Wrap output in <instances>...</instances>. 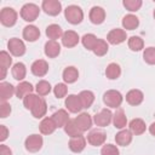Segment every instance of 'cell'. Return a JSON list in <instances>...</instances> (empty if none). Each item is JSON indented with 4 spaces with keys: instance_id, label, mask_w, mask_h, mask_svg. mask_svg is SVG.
Returning a JSON list of instances; mask_svg holds the SVG:
<instances>
[{
    "instance_id": "obj_1",
    "label": "cell",
    "mask_w": 155,
    "mask_h": 155,
    "mask_svg": "<svg viewBox=\"0 0 155 155\" xmlns=\"http://www.w3.org/2000/svg\"><path fill=\"white\" fill-rule=\"evenodd\" d=\"M65 19L71 24H79L84 19V12L82 10L76 5H70L64 10Z\"/></svg>"
},
{
    "instance_id": "obj_2",
    "label": "cell",
    "mask_w": 155,
    "mask_h": 155,
    "mask_svg": "<svg viewBox=\"0 0 155 155\" xmlns=\"http://www.w3.org/2000/svg\"><path fill=\"white\" fill-rule=\"evenodd\" d=\"M122 94L116 90H109L103 94V102L109 108H119L122 103Z\"/></svg>"
},
{
    "instance_id": "obj_3",
    "label": "cell",
    "mask_w": 155,
    "mask_h": 155,
    "mask_svg": "<svg viewBox=\"0 0 155 155\" xmlns=\"http://www.w3.org/2000/svg\"><path fill=\"white\" fill-rule=\"evenodd\" d=\"M40 13L39 6L35 4H25L22 8H21V17L25 21V22H33L38 18Z\"/></svg>"
},
{
    "instance_id": "obj_4",
    "label": "cell",
    "mask_w": 155,
    "mask_h": 155,
    "mask_svg": "<svg viewBox=\"0 0 155 155\" xmlns=\"http://www.w3.org/2000/svg\"><path fill=\"white\" fill-rule=\"evenodd\" d=\"M0 22L5 27H12L17 22V12L12 7H4L0 12Z\"/></svg>"
},
{
    "instance_id": "obj_5",
    "label": "cell",
    "mask_w": 155,
    "mask_h": 155,
    "mask_svg": "<svg viewBox=\"0 0 155 155\" xmlns=\"http://www.w3.org/2000/svg\"><path fill=\"white\" fill-rule=\"evenodd\" d=\"M7 48H8V51H10L13 56H16V57H21V56H23L24 52H25V45H24V42H23L22 40L17 39V38H12V39L8 40V42H7Z\"/></svg>"
},
{
    "instance_id": "obj_6",
    "label": "cell",
    "mask_w": 155,
    "mask_h": 155,
    "mask_svg": "<svg viewBox=\"0 0 155 155\" xmlns=\"http://www.w3.org/2000/svg\"><path fill=\"white\" fill-rule=\"evenodd\" d=\"M42 143H44V140H42V137H41V136H39V134H30V136L25 139L24 145H25V149H27L28 151H30V153H36V151H39V150L41 149Z\"/></svg>"
},
{
    "instance_id": "obj_7",
    "label": "cell",
    "mask_w": 155,
    "mask_h": 155,
    "mask_svg": "<svg viewBox=\"0 0 155 155\" xmlns=\"http://www.w3.org/2000/svg\"><path fill=\"white\" fill-rule=\"evenodd\" d=\"M111 119H113V114L109 109H102L98 114L94 115L93 117V121L97 126H101V127H105L108 126L110 122H111Z\"/></svg>"
},
{
    "instance_id": "obj_8",
    "label": "cell",
    "mask_w": 155,
    "mask_h": 155,
    "mask_svg": "<svg viewBox=\"0 0 155 155\" xmlns=\"http://www.w3.org/2000/svg\"><path fill=\"white\" fill-rule=\"evenodd\" d=\"M42 10L48 16H57L62 10V5L58 0H44Z\"/></svg>"
},
{
    "instance_id": "obj_9",
    "label": "cell",
    "mask_w": 155,
    "mask_h": 155,
    "mask_svg": "<svg viewBox=\"0 0 155 155\" xmlns=\"http://www.w3.org/2000/svg\"><path fill=\"white\" fill-rule=\"evenodd\" d=\"M126 38H127L126 36V31L124 29H119V28L110 30L108 33V35H107V40L111 45H119V44L124 42L126 40Z\"/></svg>"
},
{
    "instance_id": "obj_10",
    "label": "cell",
    "mask_w": 155,
    "mask_h": 155,
    "mask_svg": "<svg viewBox=\"0 0 155 155\" xmlns=\"http://www.w3.org/2000/svg\"><path fill=\"white\" fill-rule=\"evenodd\" d=\"M105 139H107V134L101 130H92L87 136V142L93 147L104 144Z\"/></svg>"
},
{
    "instance_id": "obj_11",
    "label": "cell",
    "mask_w": 155,
    "mask_h": 155,
    "mask_svg": "<svg viewBox=\"0 0 155 155\" xmlns=\"http://www.w3.org/2000/svg\"><path fill=\"white\" fill-rule=\"evenodd\" d=\"M65 107L70 113H79L82 109V104L80 102L79 96L76 94H69L65 99Z\"/></svg>"
},
{
    "instance_id": "obj_12",
    "label": "cell",
    "mask_w": 155,
    "mask_h": 155,
    "mask_svg": "<svg viewBox=\"0 0 155 155\" xmlns=\"http://www.w3.org/2000/svg\"><path fill=\"white\" fill-rule=\"evenodd\" d=\"M74 120H75V124L78 125V127H79L82 132L90 130L91 126H92V119H91V116H90L87 113H81V114H79Z\"/></svg>"
},
{
    "instance_id": "obj_13",
    "label": "cell",
    "mask_w": 155,
    "mask_h": 155,
    "mask_svg": "<svg viewBox=\"0 0 155 155\" xmlns=\"http://www.w3.org/2000/svg\"><path fill=\"white\" fill-rule=\"evenodd\" d=\"M79 35L76 31L74 30H67L65 33H63V36H62V44L65 46V47H74L78 45L79 42Z\"/></svg>"
},
{
    "instance_id": "obj_14",
    "label": "cell",
    "mask_w": 155,
    "mask_h": 155,
    "mask_svg": "<svg viewBox=\"0 0 155 155\" xmlns=\"http://www.w3.org/2000/svg\"><path fill=\"white\" fill-rule=\"evenodd\" d=\"M31 73L35 76H44L48 71V64L44 59H38L31 64Z\"/></svg>"
},
{
    "instance_id": "obj_15",
    "label": "cell",
    "mask_w": 155,
    "mask_h": 155,
    "mask_svg": "<svg viewBox=\"0 0 155 155\" xmlns=\"http://www.w3.org/2000/svg\"><path fill=\"white\" fill-rule=\"evenodd\" d=\"M86 147V139L84 136L73 137L69 140V149L73 153H81Z\"/></svg>"
},
{
    "instance_id": "obj_16",
    "label": "cell",
    "mask_w": 155,
    "mask_h": 155,
    "mask_svg": "<svg viewBox=\"0 0 155 155\" xmlns=\"http://www.w3.org/2000/svg\"><path fill=\"white\" fill-rule=\"evenodd\" d=\"M144 99V94L139 90H131L126 94V102L131 105H139Z\"/></svg>"
},
{
    "instance_id": "obj_17",
    "label": "cell",
    "mask_w": 155,
    "mask_h": 155,
    "mask_svg": "<svg viewBox=\"0 0 155 155\" xmlns=\"http://www.w3.org/2000/svg\"><path fill=\"white\" fill-rule=\"evenodd\" d=\"M51 117H52V120L54 121V124H56L57 127H64V126L68 124V121L70 120L68 113H67L64 109H59V110L54 111Z\"/></svg>"
},
{
    "instance_id": "obj_18",
    "label": "cell",
    "mask_w": 155,
    "mask_h": 155,
    "mask_svg": "<svg viewBox=\"0 0 155 155\" xmlns=\"http://www.w3.org/2000/svg\"><path fill=\"white\" fill-rule=\"evenodd\" d=\"M104 18H105V11L99 7V6H94L91 8L90 11V21L93 23V24H101L104 22Z\"/></svg>"
},
{
    "instance_id": "obj_19",
    "label": "cell",
    "mask_w": 155,
    "mask_h": 155,
    "mask_svg": "<svg viewBox=\"0 0 155 155\" xmlns=\"http://www.w3.org/2000/svg\"><path fill=\"white\" fill-rule=\"evenodd\" d=\"M61 52V45L54 40H48L45 44V54L50 58H54Z\"/></svg>"
},
{
    "instance_id": "obj_20",
    "label": "cell",
    "mask_w": 155,
    "mask_h": 155,
    "mask_svg": "<svg viewBox=\"0 0 155 155\" xmlns=\"http://www.w3.org/2000/svg\"><path fill=\"white\" fill-rule=\"evenodd\" d=\"M16 93V87H13L10 82H1L0 84V99L1 102H6Z\"/></svg>"
},
{
    "instance_id": "obj_21",
    "label": "cell",
    "mask_w": 155,
    "mask_h": 155,
    "mask_svg": "<svg viewBox=\"0 0 155 155\" xmlns=\"http://www.w3.org/2000/svg\"><path fill=\"white\" fill-rule=\"evenodd\" d=\"M57 128L54 121L52 120V117H45L42 119V121L39 125V130L42 134H51L54 132V130Z\"/></svg>"
},
{
    "instance_id": "obj_22",
    "label": "cell",
    "mask_w": 155,
    "mask_h": 155,
    "mask_svg": "<svg viewBox=\"0 0 155 155\" xmlns=\"http://www.w3.org/2000/svg\"><path fill=\"white\" fill-rule=\"evenodd\" d=\"M115 142L117 145L126 147L132 142V132L128 130H121L119 133L115 136Z\"/></svg>"
},
{
    "instance_id": "obj_23",
    "label": "cell",
    "mask_w": 155,
    "mask_h": 155,
    "mask_svg": "<svg viewBox=\"0 0 155 155\" xmlns=\"http://www.w3.org/2000/svg\"><path fill=\"white\" fill-rule=\"evenodd\" d=\"M23 38L27 41H36L40 38V30L35 25H27L23 29Z\"/></svg>"
},
{
    "instance_id": "obj_24",
    "label": "cell",
    "mask_w": 155,
    "mask_h": 155,
    "mask_svg": "<svg viewBox=\"0 0 155 155\" xmlns=\"http://www.w3.org/2000/svg\"><path fill=\"white\" fill-rule=\"evenodd\" d=\"M34 87L28 81H22L16 86V96L18 98H24L27 94H30L33 92Z\"/></svg>"
},
{
    "instance_id": "obj_25",
    "label": "cell",
    "mask_w": 155,
    "mask_h": 155,
    "mask_svg": "<svg viewBox=\"0 0 155 155\" xmlns=\"http://www.w3.org/2000/svg\"><path fill=\"white\" fill-rule=\"evenodd\" d=\"M145 128H147L145 122L142 119H133V120L130 121V131L136 136H139V134L144 133Z\"/></svg>"
},
{
    "instance_id": "obj_26",
    "label": "cell",
    "mask_w": 155,
    "mask_h": 155,
    "mask_svg": "<svg viewBox=\"0 0 155 155\" xmlns=\"http://www.w3.org/2000/svg\"><path fill=\"white\" fill-rule=\"evenodd\" d=\"M30 111H31V114H33L34 117H36V119L42 117L46 114V111H47V104H46L45 99L44 98H40L38 101V103L35 104V107Z\"/></svg>"
},
{
    "instance_id": "obj_27",
    "label": "cell",
    "mask_w": 155,
    "mask_h": 155,
    "mask_svg": "<svg viewBox=\"0 0 155 155\" xmlns=\"http://www.w3.org/2000/svg\"><path fill=\"white\" fill-rule=\"evenodd\" d=\"M139 25V19L137 16L134 15H126L124 18H122V27L127 30H133L136 29L137 27Z\"/></svg>"
},
{
    "instance_id": "obj_28",
    "label": "cell",
    "mask_w": 155,
    "mask_h": 155,
    "mask_svg": "<svg viewBox=\"0 0 155 155\" xmlns=\"http://www.w3.org/2000/svg\"><path fill=\"white\" fill-rule=\"evenodd\" d=\"M79 78V71L75 67H67L63 70V80L67 84H73L78 80Z\"/></svg>"
},
{
    "instance_id": "obj_29",
    "label": "cell",
    "mask_w": 155,
    "mask_h": 155,
    "mask_svg": "<svg viewBox=\"0 0 155 155\" xmlns=\"http://www.w3.org/2000/svg\"><path fill=\"white\" fill-rule=\"evenodd\" d=\"M113 124H114V126L116 128H120V130H122L124 127H126V125H127V117H126V115H125V113H124L122 109H119L113 115Z\"/></svg>"
},
{
    "instance_id": "obj_30",
    "label": "cell",
    "mask_w": 155,
    "mask_h": 155,
    "mask_svg": "<svg viewBox=\"0 0 155 155\" xmlns=\"http://www.w3.org/2000/svg\"><path fill=\"white\" fill-rule=\"evenodd\" d=\"M79 98L82 104V108H90L92 105V103L94 102V94L92 91H88V90L81 91L79 93Z\"/></svg>"
},
{
    "instance_id": "obj_31",
    "label": "cell",
    "mask_w": 155,
    "mask_h": 155,
    "mask_svg": "<svg viewBox=\"0 0 155 155\" xmlns=\"http://www.w3.org/2000/svg\"><path fill=\"white\" fill-rule=\"evenodd\" d=\"M46 35H47L48 39L56 41L61 36H63V31H62V28L58 24H50L46 28Z\"/></svg>"
},
{
    "instance_id": "obj_32",
    "label": "cell",
    "mask_w": 155,
    "mask_h": 155,
    "mask_svg": "<svg viewBox=\"0 0 155 155\" xmlns=\"http://www.w3.org/2000/svg\"><path fill=\"white\" fill-rule=\"evenodd\" d=\"M64 131L70 138L78 137V136H82V131L78 127V125L75 124V120H69L68 124L64 126Z\"/></svg>"
},
{
    "instance_id": "obj_33",
    "label": "cell",
    "mask_w": 155,
    "mask_h": 155,
    "mask_svg": "<svg viewBox=\"0 0 155 155\" xmlns=\"http://www.w3.org/2000/svg\"><path fill=\"white\" fill-rule=\"evenodd\" d=\"M25 74H27V68L23 63L18 62L16 63L13 67H12V76L16 79V80H23L25 78Z\"/></svg>"
},
{
    "instance_id": "obj_34",
    "label": "cell",
    "mask_w": 155,
    "mask_h": 155,
    "mask_svg": "<svg viewBox=\"0 0 155 155\" xmlns=\"http://www.w3.org/2000/svg\"><path fill=\"white\" fill-rule=\"evenodd\" d=\"M120 74H121V68H120V65L116 64V63H110V64L107 67V69H105V75H107V78H108L109 80H115V79H117V78L120 76Z\"/></svg>"
},
{
    "instance_id": "obj_35",
    "label": "cell",
    "mask_w": 155,
    "mask_h": 155,
    "mask_svg": "<svg viewBox=\"0 0 155 155\" xmlns=\"http://www.w3.org/2000/svg\"><path fill=\"white\" fill-rule=\"evenodd\" d=\"M81 41H82V45H84V47H85V48H87V50L92 51V50H93V47L96 46V44H97L98 39H97V36H96L94 34H85V35L82 36Z\"/></svg>"
},
{
    "instance_id": "obj_36",
    "label": "cell",
    "mask_w": 155,
    "mask_h": 155,
    "mask_svg": "<svg viewBox=\"0 0 155 155\" xmlns=\"http://www.w3.org/2000/svg\"><path fill=\"white\" fill-rule=\"evenodd\" d=\"M108 44H107V41H104L103 39H98V41H97V44H96V46L93 47V53L96 54V56H99V57H102V56H104L107 52H108Z\"/></svg>"
},
{
    "instance_id": "obj_37",
    "label": "cell",
    "mask_w": 155,
    "mask_h": 155,
    "mask_svg": "<svg viewBox=\"0 0 155 155\" xmlns=\"http://www.w3.org/2000/svg\"><path fill=\"white\" fill-rule=\"evenodd\" d=\"M35 91L38 92L39 96H46V94H48V93L51 92V85H50L48 81L41 80V81H39V82L36 84Z\"/></svg>"
},
{
    "instance_id": "obj_38",
    "label": "cell",
    "mask_w": 155,
    "mask_h": 155,
    "mask_svg": "<svg viewBox=\"0 0 155 155\" xmlns=\"http://www.w3.org/2000/svg\"><path fill=\"white\" fill-rule=\"evenodd\" d=\"M143 46H144V42L139 36H131L128 39V47L132 51H140Z\"/></svg>"
},
{
    "instance_id": "obj_39",
    "label": "cell",
    "mask_w": 155,
    "mask_h": 155,
    "mask_svg": "<svg viewBox=\"0 0 155 155\" xmlns=\"http://www.w3.org/2000/svg\"><path fill=\"white\" fill-rule=\"evenodd\" d=\"M39 99H40V97H38V96L34 94V93H30V94H27V96L23 98V104H24V107H25L27 109L31 110V109L35 107V104L38 103Z\"/></svg>"
},
{
    "instance_id": "obj_40",
    "label": "cell",
    "mask_w": 155,
    "mask_h": 155,
    "mask_svg": "<svg viewBox=\"0 0 155 155\" xmlns=\"http://www.w3.org/2000/svg\"><path fill=\"white\" fill-rule=\"evenodd\" d=\"M124 6L128 10V11H131V12H134V11H138L139 8H140V6H142V0H124Z\"/></svg>"
},
{
    "instance_id": "obj_41",
    "label": "cell",
    "mask_w": 155,
    "mask_h": 155,
    "mask_svg": "<svg viewBox=\"0 0 155 155\" xmlns=\"http://www.w3.org/2000/svg\"><path fill=\"white\" fill-rule=\"evenodd\" d=\"M11 64H12V58H11V56H10L6 51H1V52H0V67H1L2 69H6V70H7V68H10Z\"/></svg>"
},
{
    "instance_id": "obj_42",
    "label": "cell",
    "mask_w": 155,
    "mask_h": 155,
    "mask_svg": "<svg viewBox=\"0 0 155 155\" xmlns=\"http://www.w3.org/2000/svg\"><path fill=\"white\" fill-rule=\"evenodd\" d=\"M143 58L148 64H155V47H148L144 50Z\"/></svg>"
},
{
    "instance_id": "obj_43",
    "label": "cell",
    "mask_w": 155,
    "mask_h": 155,
    "mask_svg": "<svg viewBox=\"0 0 155 155\" xmlns=\"http://www.w3.org/2000/svg\"><path fill=\"white\" fill-rule=\"evenodd\" d=\"M67 92H68V87L65 84H57L54 87H53V93L57 98H63L67 96Z\"/></svg>"
},
{
    "instance_id": "obj_44",
    "label": "cell",
    "mask_w": 155,
    "mask_h": 155,
    "mask_svg": "<svg viewBox=\"0 0 155 155\" xmlns=\"http://www.w3.org/2000/svg\"><path fill=\"white\" fill-rule=\"evenodd\" d=\"M119 154H120L119 149L116 148V145L113 144H105L101 150V155H119Z\"/></svg>"
},
{
    "instance_id": "obj_45",
    "label": "cell",
    "mask_w": 155,
    "mask_h": 155,
    "mask_svg": "<svg viewBox=\"0 0 155 155\" xmlns=\"http://www.w3.org/2000/svg\"><path fill=\"white\" fill-rule=\"evenodd\" d=\"M10 113H11V105L6 102H1V104H0V117L5 119L10 115Z\"/></svg>"
},
{
    "instance_id": "obj_46",
    "label": "cell",
    "mask_w": 155,
    "mask_h": 155,
    "mask_svg": "<svg viewBox=\"0 0 155 155\" xmlns=\"http://www.w3.org/2000/svg\"><path fill=\"white\" fill-rule=\"evenodd\" d=\"M8 136V130L4 126V125H0V140L4 142Z\"/></svg>"
},
{
    "instance_id": "obj_47",
    "label": "cell",
    "mask_w": 155,
    "mask_h": 155,
    "mask_svg": "<svg viewBox=\"0 0 155 155\" xmlns=\"http://www.w3.org/2000/svg\"><path fill=\"white\" fill-rule=\"evenodd\" d=\"M0 155H12V151H11V149L8 147L1 144L0 145Z\"/></svg>"
},
{
    "instance_id": "obj_48",
    "label": "cell",
    "mask_w": 155,
    "mask_h": 155,
    "mask_svg": "<svg viewBox=\"0 0 155 155\" xmlns=\"http://www.w3.org/2000/svg\"><path fill=\"white\" fill-rule=\"evenodd\" d=\"M149 132H150L153 136H155V122H153V124L149 126Z\"/></svg>"
},
{
    "instance_id": "obj_49",
    "label": "cell",
    "mask_w": 155,
    "mask_h": 155,
    "mask_svg": "<svg viewBox=\"0 0 155 155\" xmlns=\"http://www.w3.org/2000/svg\"><path fill=\"white\" fill-rule=\"evenodd\" d=\"M154 18H155V10H154Z\"/></svg>"
}]
</instances>
